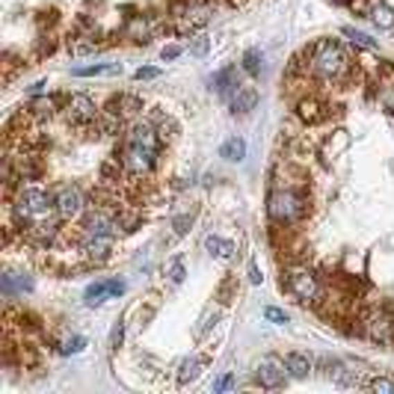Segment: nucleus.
<instances>
[{
	"instance_id": "9d476101",
	"label": "nucleus",
	"mask_w": 394,
	"mask_h": 394,
	"mask_svg": "<svg viewBox=\"0 0 394 394\" xmlns=\"http://www.w3.org/2000/svg\"><path fill=\"white\" fill-rule=\"evenodd\" d=\"M211 86L216 92H220L223 98H234L237 89H240V78H237V65H225V69H220L211 78Z\"/></svg>"
},
{
	"instance_id": "f03ea898",
	"label": "nucleus",
	"mask_w": 394,
	"mask_h": 394,
	"mask_svg": "<svg viewBox=\"0 0 394 394\" xmlns=\"http://www.w3.org/2000/svg\"><path fill=\"white\" fill-rule=\"evenodd\" d=\"M305 214H309V199H305L300 190H293V187L270 190V196H267V216H270L273 225H282V228L297 225V223L305 220Z\"/></svg>"
},
{
	"instance_id": "cd10ccee",
	"label": "nucleus",
	"mask_w": 394,
	"mask_h": 394,
	"mask_svg": "<svg viewBox=\"0 0 394 394\" xmlns=\"http://www.w3.org/2000/svg\"><path fill=\"white\" fill-rule=\"evenodd\" d=\"M160 78V69H155V65H142V69L134 71V80H157Z\"/></svg>"
},
{
	"instance_id": "b1692460",
	"label": "nucleus",
	"mask_w": 394,
	"mask_h": 394,
	"mask_svg": "<svg viewBox=\"0 0 394 394\" xmlns=\"http://www.w3.org/2000/svg\"><path fill=\"white\" fill-rule=\"evenodd\" d=\"M83 350H86V338L83 335H69L60 344V353L62 356H78V353H83Z\"/></svg>"
},
{
	"instance_id": "6ab92c4d",
	"label": "nucleus",
	"mask_w": 394,
	"mask_h": 394,
	"mask_svg": "<svg viewBox=\"0 0 394 394\" xmlns=\"http://www.w3.org/2000/svg\"><path fill=\"white\" fill-rule=\"evenodd\" d=\"M220 157H225L228 163H240L246 157V139L243 137H228L220 146Z\"/></svg>"
},
{
	"instance_id": "1a4fd4ad",
	"label": "nucleus",
	"mask_w": 394,
	"mask_h": 394,
	"mask_svg": "<svg viewBox=\"0 0 394 394\" xmlns=\"http://www.w3.org/2000/svg\"><path fill=\"white\" fill-rule=\"evenodd\" d=\"M122 293H125V282L122 279H107V282L89 284L86 293H83V300H86V305H101L110 297H122Z\"/></svg>"
},
{
	"instance_id": "c756f323",
	"label": "nucleus",
	"mask_w": 394,
	"mask_h": 394,
	"mask_svg": "<svg viewBox=\"0 0 394 394\" xmlns=\"http://www.w3.org/2000/svg\"><path fill=\"white\" fill-rule=\"evenodd\" d=\"M370 388L379 391V394H394V379H386V377H377L370 382Z\"/></svg>"
},
{
	"instance_id": "a211bd4d",
	"label": "nucleus",
	"mask_w": 394,
	"mask_h": 394,
	"mask_svg": "<svg viewBox=\"0 0 394 394\" xmlns=\"http://www.w3.org/2000/svg\"><path fill=\"white\" fill-rule=\"evenodd\" d=\"M202 370H205V359H202V356H190V359H184L181 368H178V382H181V386H187V382H196V379H199Z\"/></svg>"
},
{
	"instance_id": "473e14b6",
	"label": "nucleus",
	"mask_w": 394,
	"mask_h": 394,
	"mask_svg": "<svg viewBox=\"0 0 394 394\" xmlns=\"http://www.w3.org/2000/svg\"><path fill=\"white\" fill-rule=\"evenodd\" d=\"M122 341H125V323L119 320V323L113 326V332H110V347L119 350V347H122Z\"/></svg>"
},
{
	"instance_id": "6e6552de",
	"label": "nucleus",
	"mask_w": 394,
	"mask_h": 394,
	"mask_svg": "<svg viewBox=\"0 0 394 394\" xmlns=\"http://www.w3.org/2000/svg\"><path fill=\"white\" fill-rule=\"evenodd\" d=\"M65 116H69L74 125H92V122H98L101 110H98L95 101L86 92H74V95H69V101H65Z\"/></svg>"
},
{
	"instance_id": "f704fd0d",
	"label": "nucleus",
	"mask_w": 394,
	"mask_h": 394,
	"mask_svg": "<svg viewBox=\"0 0 394 394\" xmlns=\"http://www.w3.org/2000/svg\"><path fill=\"white\" fill-rule=\"evenodd\" d=\"M228 388H234V377L232 374H225L214 382V391H228Z\"/></svg>"
},
{
	"instance_id": "f257e3e1",
	"label": "nucleus",
	"mask_w": 394,
	"mask_h": 394,
	"mask_svg": "<svg viewBox=\"0 0 394 394\" xmlns=\"http://www.w3.org/2000/svg\"><path fill=\"white\" fill-rule=\"evenodd\" d=\"M12 216L21 225V232H27L33 225H42L48 220H60L57 205H53V193H48L45 187H21V193L12 202Z\"/></svg>"
},
{
	"instance_id": "bb28decb",
	"label": "nucleus",
	"mask_w": 394,
	"mask_h": 394,
	"mask_svg": "<svg viewBox=\"0 0 394 394\" xmlns=\"http://www.w3.org/2000/svg\"><path fill=\"white\" fill-rule=\"evenodd\" d=\"M234 291H237L234 279H228V282H223V284H220V291H216V300H220L223 305H228V302H232V300H228V297H232Z\"/></svg>"
},
{
	"instance_id": "f8f14e48",
	"label": "nucleus",
	"mask_w": 394,
	"mask_h": 394,
	"mask_svg": "<svg viewBox=\"0 0 394 394\" xmlns=\"http://www.w3.org/2000/svg\"><path fill=\"white\" fill-rule=\"evenodd\" d=\"M83 255L92 264H107L110 261V237H83Z\"/></svg>"
},
{
	"instance_id": "c85d7f7f",
	"label": "nucleus",
	"mask_w": 394,
	"mask_h": 394,
	"mask_svg": "<svg viewBox=\"0 0 394 394\" xmlns=\"http://www.w3.org/2000/svg\"><path fill=\"white\" fill-rule=\"evenodd\" d=\"M33 113L36 116H42V119H51V113H53V101L51 98H42V101H33Z\"/></svg>"
},
{
	"instance_id": "393cba45",
	"label": "nucleus",
	"mask_w": 394,
	"mask_h": 394,
	"mask_svg": "<svg viewBox=\"0 0 394 394\" xmlns=\"http://www.w3.org/2000/svg\"><path fill=\"white\" fill-rule=\"evenodd\" d=\"M264 320L276 323V326H284V323H288V311L276 309V305H267V309H264Z\"/></svg>"
},
{
	"instance_id": "423d86ee",
	"label": "nucleus",
	"mask_w": 394,
	"mask_h": 394,
	"mask_svg": "<svg viewBox=\"0 0 394 394\" xmlns=\"http://www.w3.org/2000/svg\"><path fill=\"white\" fill-rule=\"evenodd\" d=\"M53 205H57V214L62 223L78 220L86 207L83 193H80V187H74V184H57V187H53Z\"/></svg>"
},
{
	"instance_id": "4be33fe9",
	"label": "nucleus",
	"mask_w": 394,
	"mask_h": 394,
	"mask_svg": "<svg viewBox=\"0 0 394 394\" xmlns=\"http://www.w3.org/2000/svg\"><path fill=\"white\" fill-rule=\"evenodd\" d=\"M249 78H261V69H264V53H261L258 48H249L243 53V65H240Z\"/></svg>"
},
{
	"instance_id": "2eb2a0df",
	"label": "nucleus",
	"mask_w": 394,
	"mask_h": 394,
	"mask_svg": "<svg viewBox=\"0 0 394 394\" xmlns=\"http://www.w3.org/2000/svg\"><path fill=\"white\" fill-rule=\"evenodd\" d=\"M107 110L119 113L122 119H134V116L142 110V101H139L137 95H119V98H113V101L107 104Z\"/></svg>"
},
{
	"instance_id": "58836bf2",
	"label": "nucleus",
	"mask_w": 394,
	"mask_h": 394,
	"mask_svg": "<svg viewBox=\"0 0 394 394\" xmlns=\"http://www.w3.org/2000/svg\"><path fill=\"white\" fill-rule=\"evenodd\" d=\"M382 104H386V107H388V110L394 113V86H388V89H386V92H382Z\"/></svg>"
},
{
	"instance_id": "e433bc0d",
	"label": "nucleus",
	"mask_w": 394,
	"mask_h": 394,
	"mask_svg": "<svg viewBox=\"0 0 394 394\" xmlns=\"http://www.w3.org/2000/svg\"><path fill=\"white\" fill-rule=\"evenodd\" d=\"M181 51H184L181 45H166V48L160 51V57H163V60H178V57H181Z\"/></svg>"
},
{
	"instance_id": "5701e85b",
	"label": "nucleus",
	"mask_w": 394,
	"mask_h": 394,
	"mask_svg": "<svg viewBox=\"0 0 394 394\" xmlns=\"http://www.w3.org/2000/svg\"><path fill=\"white\" fill-rule=\"evenodd\" d=\"M15 291H33V282L30 279H24V276H15V273H6L3 276V293L6 297H15Z\"/></svg>"
},
{
	"instance_id": "7ed1b4c3",
	"label": "nucleus",
	"mask_w": 394,
	"mask_h": 394,
	"mask_svg": "<svg viewBox=\"0 0 394 394\" xmlns=\"http://www.w3.org/2000/svg\"><path fill=\"white\" fill-rule=\"evenodd\" d=\"M311 71L326 83H341L350 74V60L335 39H320L311 48Z\"/></svg>"
},
{
	"instance_id": "dca6fc26",
	"label": "nucleus",
	"mask_w": 394,
	"mask_h": 394,
	"mask_svg": "<svg viewBox=\"0 0 394 394\" xmlns=\"http://www.w3.org/2000/svg\"><path fill=\"white\" fill-rule=\"evenodd\" d=\"M255 104H258V92H255V86H240L237 95L232 98V110H234V113H240V116L252 113V110H255Z\"/></svg>"
},
{
	"instance_id": "4468645a",
	"label": "nucleus",
	"mask_w": 394,
	"mask_h": 394,
	"mask_svg": "<svg viewBox=\"0 0 394 394\" xmlns=\"http://www.w3.org/2000/svg\"><path fill=\"white\" fill-rule=\"evenodd\" d=\"M368 18L377 30H394V9L386 3V0H377V3L368 9Z\"/></svg>"
},
{
	"instance_id": "20e7f679",
	"label": "nucleus",
	"mask_w": 394,
	"mask_h": 394,
	"mask_svg": "<svg viewBox=\"0 0 394 394\" xmlns=\"http://www.w3.org/2000/svg\"><path fill=\"white\" fill-rule=\"evenodd\" d=\"M282 284L288 288L293 297H297L300 302L305 305H314V302H320V282H317V276L309 270V267H302V264H291L288 270L282 273Z\"/></svg>"
},
{
	"instance_id": "39448f33",
	"label": "nucleus",
	"mask_w": 394,
	"mask_h": 394,
	"mask_svg": "<svg viewBox=\"0 0 394 394\" xmlns=\"http://www.w3.org/2000/svg\"><path fill=\"white\" fill-rule=\"evenodd\" d=\"M362 332L368 341H374V344H391L394 341V314L388 309L368 311L362 320Z\"/></svg>"
},
{
	"instance_id": "7c9ffc66",
	"label": "nucleus",
	"mask_w": 394,
	"mask_h": 394,
	"mask_svg": "<svg viewBox=\"0 0 394 394\" xmlns=\"http://www.w3.org/2000/svg\"><path fill=\"white\" fill-rule=\"evenodd\" d=\"M184 276H187V273H184L181 258H175V261H172V270H169V282H172V284H181Z\"/></svg>"
},
{
	"instance_id": "2f4dec72",
	"label": "nucleus",
	"mask_w": 394,
	"mask_h": 394,
	"mask_svg": "<svg viewBox=\"0 0 394 394\" xmlns=\"http://www.w3.org/2000/svg\"><path fill=\"white\" fill-rule=\"evenodd\" d=\"M175 130H178V125H175L169 116H166V119H163V122L157 125V134H160V139H163V142H166V139L175 134Z\"/></svg>"
},
{
	"instance_id": "9b49d317",
	"label": "nucleus",
	"mask_w": 394,
	"mask_h": 394,
	"mask_svg": "<svg viewBox=\"0 0 394 394\" xmlns=\"http://www.w3.org/2000/svg\"><path fill=\"white\" fill-rule=\"evenodd\" d=\"M297 116L302 119L305 125H317V122H323V119H326V107H323L320 98H314V95L300 98V101H297Z\"/></svg>"
},
{
	"instance_id": "aec40b11",
	"label": "nucleus",
	"mask_w": 394,
	"mask_h": 394,
	"mask_svg": "<svg viewBox=\"0 0 394 394\" xmlns=\"http://www.w3.org/2000/svg\"><path fill=\"white\" fill-rule=\"evenodd\" d=\"M74 78H98V74H122V65L119 62H92V65H80V69L71 71Z\"/></svg>"
},
{
	"instance_id": "0eeeda50",
	"label": "nucleus",
	"mask_w": 394,
	"mask_h": 394,
	"mask_svg": "<svg viewBox=\"0 0 394 394\" xmlns=\"http://www.w3.org/2000/svg\"><path fill=\"white\" fill-rule=\"evenodd\" d=\"M288 365L279 356H264L255 365V379L261 382V388H282L288 382Z\"/></svg>"
},
{
	"instance_id": "ddd939ff",
	"label": "nucleus",
	"mask_w": 394,
	"mask_h": 394,
	"mask_svg": "<svg viewBox=\"0 0 394 394\" xmlns=\"http://www.w3.org/2000/svg\"><path fill=\"white\" fill-rule=\"evenodd\" d=\"M284 365H288L291 379H305L314 370V362L309 353H288L284 356Z\"/></svg>"
},
{
	"instance_id": "4c0bfd02",
	"label": "nucleus",
	"mask_w": 394,
	"mask_h": 394,
	"mask_svg": "<svg viewBox=\"0 0 394 394\" xmlns=\"http://www.w3.org/2000/svg\"><path fill=\"white\" fill-rule=\"evenodd\" d=\"M249 282H252V284H261V282H264V276H261V270H258L255 261H249Z\"/></svg>"
},
{
	"instance_id": "c9c22d12",
	"label": "nucleus",
	"mask_w": 394,
	"mask_h": 394,
	"mask_svg": "<svg viewBox=\"0 0 394 394\" xmlns=\"http://www.w3.org/2000/svg\"><path fill=\"white\" fill-rule=\"evenodd\" d=\"M214 320H216V314H211V311H207V314L202 317V323H199V329H196V335L202 338V335H205V332H207V329H211V326H214Z\"/></svg>"
},
{
	"instance_id": "72a5a7b5",
	"label": "nucleus",
	"mask_w": 394,
	"mask_h": 394,
	"mask_svg": "<svg viewBox=\"0 0 394 394\" xmlns=\"http://www.w3.org/2000/svg\"><path fill=\"white\" fill-rule=\"evenodd\" d=\"M175 234H187V228L193 225V214H184V216H175Z\"/></svg>"
},
{
	"instance_id": "412c9836",
	"label": "nucleus",
	"mask_w": 394,
	"mask_h": 394,
	"mask_svg": "<svg viewBox=\"0 0 394 394\" xmlns=\"http://www.w3.org/2000/svg\"><path fill=\"white\" fill-rule=\"evenodd\" d=\"M341 33H344V36H347L350 42H353L356 48L370 51V53H377V51H379V42H377V39H370L368 33H362V30H356V27H344Z\"/></svg>"
},
{
	"instance_id": "f3484780",
	"label": "nucleus",
	"mask_w": 394,
	"mask_h": 394,
	"mask_svg": "<svg viewBox=\"0 0 394 394\" xmlns=\"http://www.w3.org/2000/svg\"><path fill=\"white\" fill-rule=\"evenodd\" d=\"M205 249H207V255L223 258V261H232L234 252H237V246L232 243V240H223V237H216V234H207L205 237Z\"/></svg>"
},
{
	"instance_id": "a878e982",
	"label": "nucleus",
	"mask_w": 394,
	"mask_h": 394,
	"mask_svg": "<svg viewBox=\"0 0 394 394\" xmlns=\"http://www.w3.org/2000/svg\"><path fill=\"white\" fill-rule=\"evenodd\" d=\"M207 48H211V39H207V36H193L190 39V53H193V57H205Z\"/></svg>"
}]
</instances>
